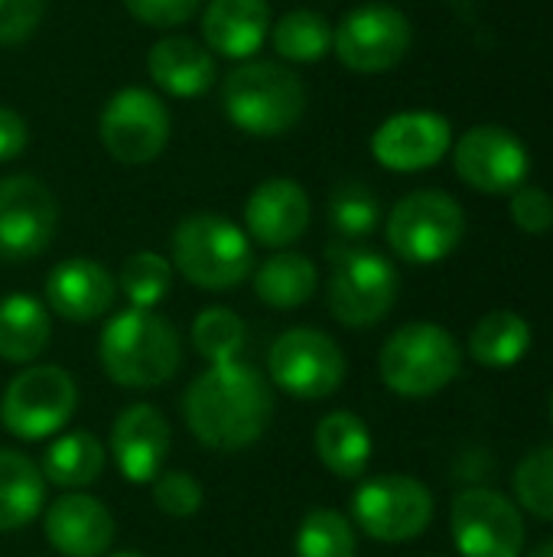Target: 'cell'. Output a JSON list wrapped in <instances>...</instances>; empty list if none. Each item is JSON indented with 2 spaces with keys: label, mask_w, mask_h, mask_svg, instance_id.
Instances as JSON below:
<instances>
[{
  "label": "cell",
  "mask_w": 553,
  "mask_h": 557,
  "mask_svg": "<svg viewBox=\"0 0 553 557\" xmlns=\"http://www.w3.org/2000/svg\"><path fill=\"white\" fill-rule=\"evenodd\" d=\"M244 336V320L228 307H205L192 323V346L209 366L238 362Z\"/></svg>",
  "instance_id": "cell-31"
},
{
  "label": "cell",
  "mask_w": 553,
  "mask_h": 557,
  "mask_svg": "<svg viewBox=\"0 0 553 557\" xmlns=\"http://www.w3.org/2000/svg\"><path fill=\"white\" fill-rule=\"evenodd\" d=\"M117 287L130 300V307L153 310L156 304L166 300V294L173 287V264L156 251H134L121 264Z\"/></svg>",
  "instance_id": "cell-33"
},
{
  "label": "cell",
  "mask_w": 553,
  "mask_h": 557,
  "mask_svg": "<svg viewBox=\"0 0 553 557\" xmlns=\"http://www.w3.org/2000/svg\"><path fill=\"white\" fill-rule=\"evenodd\" d=\"M173 134L169 108L160 101L156 91L127 85L108 98L98 117V137L111 160L124 166H143L153 163Z\"/></svg>",
  "instance_id": "cell-8"
},
{
  "label": "cell",
  "mask_w": 553,
  "mask_h": 557,
  "mask_svg": "<svg viewBox=\"0 0 553 557\" xmlns=\"http://www.w3.org/2000/svg\"><path fill=\"white\" fill-rule=\"evenodd\" d=\"M463 369V349L450 330L430 320L394 330L378 356L381 382L401 398H430L456 382Z\"/></svg>",
  "instance_id": "cell-5"
},
{
  "label": "cell",
  "mask_w": 553,
  "mask_h": 557,
  "mask_svg": "<svg viewBox=\"0 0 553 557\" xmlns=\"http://www.w3.org/2000/svg\"><path fill=\"white\" fill-rule=\"evenodd\" d=\"M466 235L463 206L443 189H414L394 202L385 238L391 251L407 264L447 261Z\"/></svg>",
  "instance_id": "cell-6"
},
{
  "label": "cell",
  "mask_w": 553,
  "mask_h": 557,
  "mask_svg": "<svg viewBox=\"0 0 553 557\" xmlns=\"http://www.w3.org/2000/svg\"><path fill=\"white\" fill-rule=\"evenodd\" d=\"M515 496L525 512L541 522H553V444L531 450L515 470Z\"/></svg>",
  "instance_id": "cell-34"
},
{
  "label": "cell",
  "mask_w": 553,
  "mask_h": 557,
  "mask_svg": "<svg viewBox=\"0 0 553 557\" xmlns=\"http://www.w3.org/2000/svg\"><path fill=\"white\" fill-rule=\"evenodd\" d=\"M98 356L111 382L124 388H156L179 372L183 343L166 317L130 307L104 323Z\"/></svg>",
  "instance_id": "cell-2"
},
{
  "label": "cell",
  "mask_w": 553,
  "mask_h": 557,
  "mask_svg": "<svg viewBox=\"0 0 553 557\" xmlns=\"http://www.w3.org/2000/svg\"><path fill=\"white\" fill-rule=\"evenodd\" d=\"M59 225V202L52 189L29 176L13 173L0 180V261L20 264L39 258Z\"/></svg>",
  "instance_id": "cell-14"
},
{
  "label": "cell",
  "mask_w": 553,
  "mask_h": 557,
  "mask_svg": "<svg viewBox=\"0 0 553 557\" xmlns=\"http://www.w3.org/2000/svg\"><path fill=\"white\" fill-rule=\"evenodd\" d=\"M453 150V124L437 111H398L372 134V157L391 173H420Z\"/></svg>",
  "instance_id": "cell-16"
},
{
  "label": "cell",
  "mask_w": 553,
  "mask_h": 557,
  "mask_svg": "<svg viewBox=\"0 0 553 557\" xmlns=\"http://www.w3.org/2000/svg\"><path fill=\"white\" fill-rule=\"evenodd\" d=\"M310 196L290 176H274L254 186L244 202L248 235L264 248H290L310 228Z\"/></svg>",
  "instance_id": "cell-18"
},
{
  "label": "cell",
  "mask_w": 553,
  "mask_h": 557,
  "mask_svg": "<svg viewBox=\"0 0 553 557\" xmlns=\"http://www.w3.org/2000/svg\"><path fill=\"white\" fill-rule=\"evenodd\" d=\"M528 557H553V542H544V545H538L535 552Z\"/></svg>",
  "instance_id": "cell-40"
},
{
  "label": "cell",
  "mask_w": 553,
  "mask_h": 557,
  "mask_svg": "<svg viewBox=\"0 0 553 557\" xmlns=\"http://www.w3.org/2000/svg\"><path fill=\"white\" fill-rule=\"evenodd\" d=\"M46 13V0H0V46L26 42Z\"/></svg>",
  "instance_id": "cell-38"
},
{
  "label": "cell",
  "mask_w": 553,
  "mask_h": 557,
  "mask_svg": "<svg viewBox=\"0 0 553 557\" xmlns=\"http://www.w3.org/2000/svg\"><path fill=\"white\" fill-rule=\"evenodd\" d=\"M531 323L515 310L486 313L469 333V356L486 369H512L531 349Z\"/></svg>",
  "instance_id": "cell-28"
},
{
  "label": "cell",
  "mask_w": 553,
  "mask_h": 557,
  "mask_svg": "<svg viewBox=\"0 0 553 557\" xmlns=\"http://www.w3.org/2000/svg\"><path fill=\"white\" fill-rule=\"evenodd\" d=\"M173 271L202 290H231L254 271L251 238L225 215H186L173 232Z\"/></svg>",
  "instance_id": "cell-4"
},
{
  "label": "cell",
  "mask_w": 553,
  "mask_h": 557,
  "mask_svg": "<svg viewBox=\"0 0 553 557\" xmlns=\"http://www.w3.org/2000/svg\"><path fill=\"white\" fill-rule=\"evenodd\" d=\"M52 320L49 307L33 294H10L0 300V359L26 366L49 346Z\"/></svg>",
  "instance_id": "cell-24"
},
{
  "label": "cell",
  "mask_w": 553,
  "mask_h": 557,
  "mask_svg": "<svg viewBox=\"0 0 553 557\" xmlns=\"http://www.w3.org/2000/svg\"><path fill=\"white\" fill-rule=\"evenodd\" d=\"M267 0H209L202 7V42L212 55L248 62L271 36Z\"/></svg>",
  "instance_id": "cell-21"
},
{
  "label": "cell",
  "mask_w": 553,
  "mask_h": 557,
  "mask_svg": "<svg viewBox=\"0 0 553 557\" xmlns=\"http://www.w3.org/2000/svg\"><path fill=\"white\" fill-rule=\"evenodd\" d=\"M147 72L153 85L173 98H199L212 88L218 69L205 42L192 36H163L147 52Z\"/></svg>",
  "instance_id": "cell-22"
},
{
  "label": "cell",
  "mask_w": 553,
  "mask_h": 557,
  "mask_svg": "<svg viewBox=\"0 0 553 557\" xmlns=\"http://www.w3.org/2000/svg\"><path fill=\"white\" fill-rule=\"evenodd\" d=\"M205 0H124L127 13L150 29H176L189 23Z\"/></svg>",
  "instance_id": "cell-37"
},
{
  "label": "cell",
  "mask_w": 553,
  "mask_h": 557,
  "mask_svg": "<svg viewBox=\"0 0 553 557\" xmlns=\"http://www.w3.org/2000/svg\"><path fill=\"white\" fill-rule=\"evenodd\" d=\"M551 421H553V395H551Z\"/></svg>",
  "instance_id": "cell-42"
},
{
  "label": "cell",
  "mask_w": 553,
  "mask_h": 557,
  "mask_svg": "<svg viewBox=\"0 0 553 557\" xmlns=\"http://www.w3.org/2000/svg\"><path fill=\"white\" fill-rule=\"evenodd\" d=\"M456 176L486 196H505L525 186L531 173L528 147L502 124H476L453 144Z\"/></svg>",
  "instance_id": "cell-15"
},
{
  "label": "cell",
  "mask_w": 553,
  "mask_h": 557,
  "mask_svg": "<svg viewBox=\"0 0 553 557\" xmlns=\"http://www.w3.org/2000/svg\"><path fill=\"white\" fill-rule=\"evenodd\" d=\"M508 215L525 235H548L553 228V196L541 186H518Z\"/></svg>",
  "instance_id": "cell-36"
},
{
  "label": "cell",
  "mask_w": 553,
  "mask_h": 557,
  "mask_svg": "<svg viewBox=\"0 0 553 557\" xmlns=\"http://www.w3.org/2000/svg\"><path fill=\"white\" fill-rule=\"evenodd\" d=\"M332 277H329V313L349 326L365 330L381 323L401 290V277L394 264L368 248H342L332 251Z\"/></svg>",
  "instance_id": "cell-7"
},
{
  "label": "cell",
  "mask_w": 553,
  "mask_h": 557,
  "mask_svg": "<svg viewBox=\"0 0 553 557\" xmlns=\"http://www.w3.org/2000/svg\"><path fill=\"white\" fill-rule=\"evenodd\" d=\"M271 42L287 62H319L332 52V23L316 10H290L271 23Z\"/></svg>",
  "instance_id": "cell-29"
},
{
  "label": "cell",
  "mask_w": 553,
  "mask_h": 557,
  "mask_svg": "<svg viewBox=\"0 0 553 557\" xmlns=\"http://www.w3.org/2000/svg\"><path fill=\"white\" fill-rule=\"evenodd\" d=\"M29 147V124L20 111L0 104V163L16 160Z\"/></svg>",
  "instance_id": "cell-39"
},
{
  "label": "cell",
  "mask_w": 553,
  "mask_h": 557,
  "mask_svg": "<svg viewBox=\"0 0 553 557\" xmlns=\"http://www.w3.org/2000/svg\"><path fill=\"white\" fill-rule=\"evenodd\" d=\"M46 506V476L20 450L0 447V532L29 525Z\"/></svg>",
  "instance_id": "cell-25"
},
{
  "label": "cell",
  "mask_w": 553,
  "mask_h": 557,
  "mask_svg": "<svg viewBox=\"0 0 553 557\" xmlns=\"http://www.w3.org/2000/svg\"><path fill=\"white\" fill-rule=\"evenodd\" d=\"M319 463L339 480H359L372 463V431L352 411H329L313 434Z\"/></svg>",
  "instance_id": "cell-23"
},
{
  "label": "cell",
  "mask_w": 553,
  "mask_h": 557,
  "mask_svg": "<svg viewBox=\"0 0 553 557\" xmlns=\"http://www.w3.org/2000/svg\"><path fill=\"white\" fill-rule=\"evenodd\" d=\"M251 274H254L257 300L274 310H297L310 304L319 287L316 264L300 251H277Z\"/></svg>",
  "instance_id": "cell-26"
},
{
  "label": "cell",
  "mask_w": 553,
  "mask_h": 557,
  "mask_svg": "<svg viewBox=\"0 0 553 557\" xmlns=\"http://www.w3.org/2000/svg\"><path fill=\"white\" fill-rule=\"evenodd\" d=\"M222 108L241 134L280 137L300 124L306 111V85L284 62L248 59L225 75Z\"/></svg>",
  "instance_id": "cell-3"
},
{
  "label": "cell",
  "mask_w": 553,
  "mask_h": 557,
  "mask_svg": "<svg viewBox=\"0 0 553 557\" xmlns=\"http://www.w3.org/2000/svg\"><path fill=\"white\" fill-rule=\"evenodd\" d=\"M450 532L463 557H521L528 539L521 509L508 496L482 486L453 499Z\"/></svg>",
  "instance_id": "cell-13"
},
{
  "label": "cell",
  "mask_w": 553,
  "mask_h": 557,
  "mask_svg": "<svg viewBox=\"0 0 553 557\" xmlns=\"http://www.w3.org/2000/svg\"><path fill=\"white\" fill-rule=\"evenodd\" d=\"M104 460H108L104 444L91 431H72L55 437V444H49L39 470L46 483L68 493H81L104 473Z\"/></svg>",
  "instance_id": "cell-27"
},
{
  "label": "cell",
  "mask_w": 553,
  "mask_h": 557,
  "mask_svg": "<svg viewBox=\"0 0 553 557\" xmlns=\"http://www.w3.org/2000/svg\"><path fill=\"white\" fill-rule=\"evenodd\" d=\"M293 552L297 557H355V529L336 509H310L297 529Z\"/></svg>",
  "instance_id": "cell-30"
},
{
  "label": "cell",
  "mask_w": 553,
  "mask_h": 557,
  "mask_svg": "<svg viewBox=\"0 0 553 557\" xmlns=\"http://www.w3.org/2000/svg\"><path fill=\"white\" fill-rule=\"evenodd\" d=\"M274 414V395L254 366H209L192 379L183 398V418L192 437L209 450H244L261 441Z\"/></svg>",
  "instance_id": "cell-1"
},
{
  "label": "cell",
  "mask_w": 553,
  "mask_h": 557,
  "mask_svg": "<svg viewBox=\"0 0 553 557\" xmlns=\"http://www.w3.org/2000/svg\"><path fill=\"white\" fill-rule=\"evenodd\" d=\"M355 525L385 545H404L420 539L433 522L430 490L404 473H385L365 480L352 496Z\"/></svg>",
  "instance_id": "cell-9"
},
{
  "label": "cell",
  "mask_w": 553,
  "mask_h": 557,
  "mask_svg": "<svg viewBox=\"0 0 553 557\" xmlns=\"http://www.w3.org/2000/svg\"><path fill=\"white\" fill-rule=\"evenodd\" d=\"M271 382L297 401H323L345 382V356L339 343L313 326H297L277 336L267 356Z\"/></svg>",
  "instance_id": "cell-11"
},
{
  "label": "cell",
  "mask_w": 553,
  "mask_h": 557,
  "mask_svg": "<svg viewBox=\"0 0 553 557\" xmlns=\"http://www.w3.org/2000/svg\"><path fill=\"white\" fill-rule=\"evenodd\" d=\"M173 434L153 405H130L111 428V457L127 483H153L163 473Z\"/></svg>",
  "instance_id": "cell-17"
},
{
  "label": "cell",
  "mask_w": 553,
  "mask_h": 557,
  "mask_svg": "<svg viewBox=\"0 0 553 557\" xmlns=\"http://www.w3.org/2000/svg\"><path fill=\"white\" fill-rule=\"evenodd\" d=\"M111 557H143V555H137V552H121V555H111Z\"/></svg>",
  "instance_id": "cell-41"
},
{
  "label": "cell",
  "mask_w": 553,
  "mask_h": 557,
  "mask_svg": "<svg viewBox=\"0 0 553 557\" xmlns=\"http://www.w3.org/2000/svg\"><path fill=\"white\" fill-rule=\"evenodd\" d=\"M153 503L163 516L189 519L202 509V486L192 473L169 470L153 480Z\"/></svg>",
  "instance_id": "cell-35"
},
{
  "label": "cell",
  "mask_w": 553,
  "mask_h": 557,
  "mask_svg": "<svg viewBox=\"0 0 553 557\" xmlns=\"http://www.w3.org/2000/svg\"><path fill=\"white\" fill-rule=\"evenodd\" d=\"M414 42V26L407 13L391 3H362L349 10L339 26H332V52L336 59L359 72L378 75L404 62Z\"/></svg>",
  "instance_id": "cell-12"
},
{
  "label": "cell",
  "mask_w": 553,
  "mask_h": 557,
  "mask_svg": "<svg viewBox=\"0 0 553 557\" xmlns=\"http://www.w3.org/2000/svg\"><path fill=\"white\" fill-rule=\"evenodd\" d=\"M42 532L62 557H101L114 545V516L95 496L65 493L46 509Z\"/></svg>",
  "instance_id": "cell-20"
},
{
  "label": "cell",
  "mask_w": 553,
  "mask_h": 557,
  "mask_svg": "<svg viewBox=\"0 0 553 557\" xmlns=\"http://www.w3.org/2000/svg\"><path fill=\"white\" fill-rule=\"evenodd\" d=\"M378 222H381V202L365 183L349 180L336 186V193L329 196V225L339 238L362 242L375 235Z\"/></svg>",
  "instance_id": "cell-32"
},
{
  "label": "cell",
  "mask_w": 553,
  "mask_h": 557,
  "mask_svg": "<svg viewBox=\"0 0 553 557\" xmlns=\"http://www.w3.org/2000/svg\"><path fill=\"white\" fill-rule=\"evenodd\" d=\"M117 300V281L91 258L59 261L46 277V304L68 323H95Z\"/></svg>",
  "instance_id": "cell-19"
},
{
  "label": "cell",
  "mask_w": 553,
  "mask_h": 557,
  "mask_svg": "<svg viewBox=\"0 0 553 557\" xmlns=\"http://www.w3.org/2000/svg\"><path fill=\"white\" fill-rule=\"evenodd\" d=\"M78 408L75 379L59 366H29L10 379L0 421L20 441H46L59 434Z\"/></svg>",
  "instance_id": "cell-10"
}]
</instances>
